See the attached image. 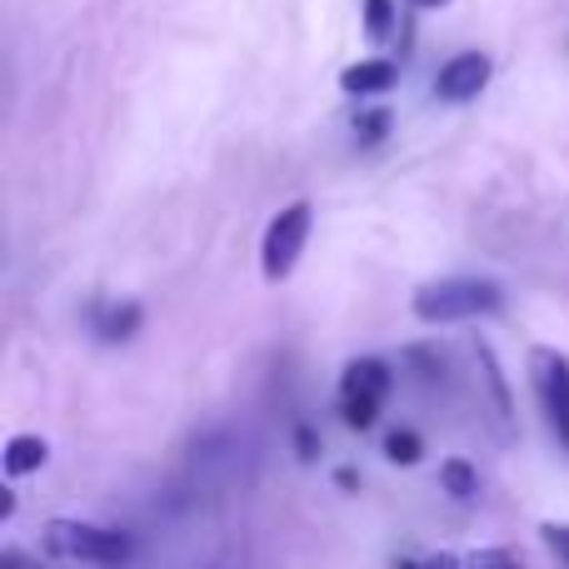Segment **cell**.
Masks as SVG:
<instances>
[{
  "instance_id": "obj_1",
  "label": "cell",
  "mask_w": 569,
  "mask_h": 569,
  "mask_svg": "<svg viewBox=\"0 0 569 569\" xmlns=\"http://www.w3.org/2000/svg\"><path fill=\"white\" fill-rule=\"evenodd\" d=\"M505 310V290L485 276H450L415 290V315L425 325H455V320H475V315H500Z\"/></svg>"
},
{
  "instance_id": "obj_2",
  "label": "cell",
  "mask_w": 569,
  "mask_h": 569,
  "mask_svg": "<svg viewBox=\"0 0 569 569\" xmlns=\"http://www.w3.org/2000/svg\"><path fill=\"white\" fill-rule=\"evenodd\" d=\"M46 545L66 560H80V565H126L136 555V540L126 530H106V525H86V520H50L46 525Z\"/></svg>"
},
{
  "instance_id": "obj_3",
  "label": "cell",
  "mask_w": 569,
  "mask_h": 569,
  "mask_svg": "<svg viewBox=\"0 0 569 569\" xmlns=\"http://www.w3.org/2000/svg\"><path fill=\"white\" fill-rule=\"evenodd\" d=\"M310 226H315L310 200H295V206H284L280 216L270 220V226H266V240H260V270H266V280H284V276H290L295 260L305 256Z\"/></svg>"
},
{
  "instance_id": "obj_4",
  "label": "cell",
  "mask_w": 569,
  "mask_h": 569,
  "mask_svg": "<svg viewBox=\"0 0 569 569\" xmlns=\"http://www.w3.org/2000/svg\"><path fill=\"white\" fill-rule=\"evenodd\" d=\"M535 390H540V405L550 415V430L569 450V360L550 350H535Z\"/></svg>"
},
{
  "instance_id": "obj_5",
  "label": "cell",
  "mask_w": 569,
  "mask_h": 569,
  "mask_svg": "<svg viewBox=\"0 0 569 569\" xmlns=\"http://www.w3.org/2000/svg\"><path fill=\"white\" fill-rule=\"evenodd\" d=\"M485 86H490V56H480V50H460V56H450L440 66V76H435V100H445V106H465V100H475Z\"/></svg>"
},
{
  "instance_id": "obj_6",
  "label": "cell",
  "mask_w": 569,
  "mask_h": 569,
  "mask_svg": "<svg viewBox=\"0 0 569 569\" xmlns=\"http://www.w3.org/2000/svg\"><path fill=\"white\" fill-rule=\"evenodd\" d=\"M240 460H246V440L230 435V430L206 435V440L196 445V455H190V465H196L200 480H226V485L240 475Z\"/></svg>"
},
{
  "instance_id": "obj_7",
  "label": "cell",
  "mask_w": 569,
  "mask_h": 569,
  "mask_svg": "<svg viewBox=\"0 0 569 569\" xmlns=\"http://www.w3.org/2000/svg\"><path fill=\"white\" fill-rule=\"evenodd\" d=\"M395 390V370L385 360H375V355H365V360H350L340 375V400H375L385 405Z\"/></svg>"
},
{
  "instance_id": "obj_8",
  "label": "cell",
  "mask_w": 569,
  "mask_h": 569,
  "mask_svg": "<svg viewBox=\"0 0 569 569\" xmlns=\"http://www.w3.org/2000/svg\"><path fill=\"white\" fill-rule=\"evenodd\" d=\"M395 80H400L395 60H355L340 76V90L345 96H380V90H395Z\"/></svg>"
},
{
  "instance_id": "obj_9",
  "label": "cell",
  "mask_w": 569,
  "mask_h": 569,
  "mask_svg": "<svg viewBox=\"0 0 569 569\" xmlns=\"http://www.w3.org/2000/svg\"><path fill=\"white\" fill-rule=\"evenodd\" d=\"M46 460H50V445L40 440V435H10L6 450H0V470H6L10 480H20V475H36Z\"/></svg>"
},
{
  "instance_id": "obj_10",
  "label": "cell",
  "mask_w": 569,
  "mask_h": 569,
  "mask_svg": "<svg viewBox=\"0 0 569 569\" xmlns=\"http://www.w3.org/2000/svg\"><path fill=\"white\" fill-rule=\"evenodd\" d=\"M146 325V310H140L136 300H120V305H106V310L96 315V335L106 345H120V340H130V335Z\"/></svg>"
},
{
  "instance_id": "obj_11",
  "label": "cell",
  "mask_w": 569,
  "mask_h": 569,
  "mask_svg": "<svg viewBox=\"0 0 569 569\" xmlns=\"http://www.w3.org/2000/svg\"><path fill=\"white\" fill-rule=\"evenodd\" d=\"M475 360H480V375H485V390H490L495 400V415H500V425L515 420V395H510V380H505L500 360H495L490 345H475Z\"/></svg>"
},
{
  "instance_id": "obj_12",
  "label": "cell",
  "mask_w": 569,
  "mask_h": 569,
  "mask_svg": "<svg viewBox=\"0 0 569 569\" xmlns=\"http://www.w3.org/2000/svg\"><path fill=\"white\" fill-rule=\"evenodd\" d=\"M440 490L450 495V500H475V495H480V470H475L470 460H460V455H455V460H445L440 465Z\"/></svg>"
},
{
  "instance_id": "obj_13",
  "label": "cell",
  "mask_w": 569,
  "mask_h": 569,
  "mask_svg": "<svg viewBox=\"0 0 569 569\" xmlns=\"http://www.w3.org/2000/svg\"><path fill=\"white\" fill-rule=\"evenodd\" d=\"M360 26L370 40H390L395 30V0H360Z\"/></svg>"
},
{
  "instance_id": "obj_14",
  "label": "cell",
  "mask_w": 569,
  "mask_h": 569,
  "mask_svg": "<svg viewBox=\"0 0 569 569\" xmlns=\"http://www.w3.org/2000/svg\"><path fill=\"white\" fill-rule=\"evenodd\" d=\"M465 569H525V550H515V545H485V550H475Z\"/></svg>"
},
{
  "instance_id": "obj_15",
  "label": "cell",
  "mask_w": 569,
  "mask_h": 569,
  "mask_svg": "<svg viewBox=\"0 0 569 569\" xmlns=\"http://www.w3.org/2000/svg\"><path fill=\"white\" fill-rule=\"evenodd\" d=\"M385 460L395 465H420L425 460V440L415 430H390L385 435Z\"/></svg>"
},
{
  "instance_id": "obj_16",
  "label": "cell",
  "mask_w": 569,
  "mask_h": 569,
  "mask_svg": "<svg viewBox=\"0 0 569 569\" xmlns=\"http://www.w3.org/2000/svg\"><path fill=\"white\" fill-rule=\"evenodd\" d=\"M390 126H395V110H365V116H355V140L360 146H380L390 136Z\"/></svg>"
},
{
  "instance_id": "obj_17",
  "label": "cell",
  "mask_w": 569,
  "mask_h": 569,
  "mask_svg": "<svg viewBox=\"0 0 569 569\" xmlns=\"http://www.w3.org/2000/svg\"><path fill=\"white\" fill-rule=\"evenodd\" d=\"M340 415L350 430H370V425L380 420V405L375 400H340Z\"/></svg>"
},
{
  "instance_id": "obj_18",
  "label": "cell",
  "mask_w": 569,
  "mask_h": 569,
  "mask_svg": "<svg viewBox=\"0 0 569 569\" xmlns=\"http://www.w3.org/2000/svg\"><path fill=\"white\" fill-rule=\"evenodd\" d=\"M540 535H545V545L555 550V560H560L565 569H569V525H540Z\"/></svg>"
},
{
  "instance_id": "obj_19",
  "label": "cell",
  "mask_w": 569,
  "mask_h": 569,
  "mask_svg": "<svg viewBox=\"0 0 569 569\" xmlns=\"http://www.w3.org/2000/svg\"><path fill=\"white\" fill-rule=\"evenodd\" d=\"M295 455H300L305 465H310L315 455H320V435H315L310 425H295Z\"/></svg>"
},
{
  "instance_id": "obj_20",
  "label": "cell",
  "mask_w": 569,
  "mask_h": 569,
  "mask_svg": "<svg viewBox=\"0 0 569 569\" xmlns=\"http://www.w3.org/2000/svg\"><path fill=\"white\" fill-rule=\"evenodd\" d=\"M0 569H40L26 550H0Z\"/></svg>"
},
{
  "instance_id": "obj_21",
  "label": "cell",
  "mask_w": 569,
  "mask_h": 569,
  "mask_svg": "<svg viewBox=\"0 0 569 569\" xmlns=\"http://www.w3.org/2000/svg\"><path fill=\"white\" fill-rule=\"evenodd\" d=\"M425 569H465V560H455V555H435V560H425Z\"/></svg>"
},
{
  "instance_id": "obj_22",
  "label": "cell",
  "mask_w": 569,
  "mask_h": 569,
  "mask_svg": "<svg viewBox=\"0 0 569 569\" xmlns=\"http://www.w3.org/2000/svg\"><path fill=\"white\" fill-rule=\"evenodd\" d=\"M16 515V490H0V520H10Z\"/></svg>"
},
{
  "instance_id": "obj_23",
  "label": "cell",
  "mask_w": 569,
  "mask_h": 569,
  "mask_svg": "<svg viewBox=\"0 0 569 569\" xmlns=\"http://www.w3.org/2000/svg\"><path fill=\"white\" fill-rule=\"evenodd\" d=\"M335 485H340V490H355V485H360V475H355V470H335Z\"/></svg>"
},
{
  "instance_id": "obj_24",
  "label": "cell",
  "mask_w": 569,
  "mask_h": 569,
  "mask_svg": "<svg viewBox=\"0 0 569 569\" xmlns=\"http://www.w3.org/2000/svg\"><path fill=\"white\" fill-rule=\"evenodd\" d=\"M415 6H420V10H435V6H445V0H415Z\"/></svg>"
}]
</instances>
